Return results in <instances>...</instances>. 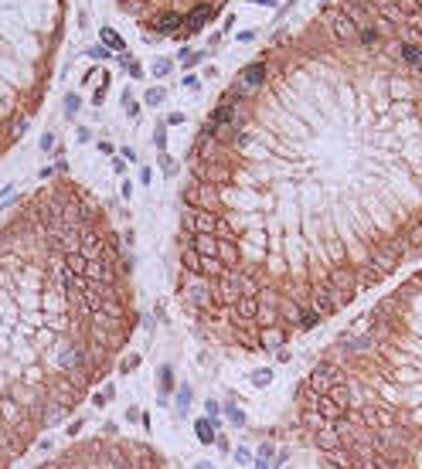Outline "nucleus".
<instances>
[{
	"mask_svg": "<svg viewBox=\"0 0 422 469\" xmlns=\"http://www.w3.org/2000/svg\"><path fill=\"white\" fill-rule=\"evenodd\" d=\"M205 415H208V418H218V415H221V404L214 402V398H208V402H205Z\"/></svg>",
	"mask_w": 422,
	"mask_h": 469,
	"instance_id": "ddd939ff",
	"label": "nucleus"
},
{
	"mask_svg": "<svg viewBox=\"0 0 422 469\" xmlns=\"http://www.w3.org/2000/svg\"><path fill=\"white\" fill-rule=\"evenodd\" d=\"M293 402L327 469H422V268L334 336Z\"/></svg>",
	"mask_w": 422,
	"mask_h": 469,
	"instance_id": "f03ea898",
	"label": "nucleus"
},
{
	"mask_svg": "<svg viewBox=\"0 0 422 469\" xmlns=\"http://www.w3.org/2000/svg\"><path fill=\"white\" fill-rule=\"evenodd\" d=\"M102 41H109V48H113V51H123V38H119L113 27H102Z\"/></svg>",
	"mask_w": 422,
	"mask_h": 469,
	"instance_id": "6e6552de",
	"label": "nucleus"
},
{
	"mask_svg": "<svg viewBox=\"0 0 422 469\" xmlns=\"http://www.w3.org/2000/svg\"><path fill=\"white\" fill-rule=\"evenodd\" d=\"M232 456H235V459H238V463H252V452H249V449H245V446H238V449H235V452H232Z\"/></svg>",
	"mask_w": 422,
	"mask_h": 469,
	"instance_id": "2eb2a0df",
	"label": "nucleus"
},
{
	"mask_svg": "<svg viewBox=\"0 0 422 469\" xmlns=\"http://www.w3.org/2000/svg\"><path fill=\"white\" fill-rule=\"evenodd\" d=\"M218 425H221V422H218V418H208V415L194 422V435H198V442H201V446H214Z\"/></svg>",
	"mask_w": 422,
	"mask_h": 469,
	"instance_id": "20e7f679",
	"label": "nucleus"
},
{
	"mask_svg": "<svg viewBox=\"0 0 422 469\" xmlns=\"http://www.w3.org/2000/svg\"><path fill=\"white\" fill-rule=\"evenodd\" d=\"M198 469H208V466H205V463H201V466H198Z\"/></svg>",
	"mask_w": 422,
	"mask_h": 469,
	"instance_id": "a211bd4d",
	"label": "nucleus"
},
{
	"mask_svg": "<svg viewBox=\"0 0 422 469\" xmlns=\"http://www.w3.org/2000/svg\"><path fill=\"white\" fill-rule=\"evenodd\" d=\"M221 411H225V418H228V422H232L235 428H242V425H245V411H242L238 404H225Z\"/></svg>",
	"mask_w": 422,
	"mask_h": 469,
	"instance_id": "423d86ee",
	"label": "nucleus"
},
{
	"mask_svg": "<svg viewBox=\"0 0 422 469\" xmlns=\"http://www.w3.org/2000/svg\"><path fill=\"white\" fill-rule=\"evenodd\" d=\"M164 99H167V92H164V89H150V92H146V106H160Z\"/></svg>",
	"mask_w": 422,
	"mask_h": 469,
	"instance_id": "9b49d317",
	"label": "nucleus"
},
{
	"mask_svg": "<svg viewBox=\"0 0 422 469\" xmlns=\"http://www.w3.org/2000/svg\"><path fill=\"white\" fill-rule=\"evenodd\" d=\"M140 354H130V357H123V364H119V374H130V371H137L140 367Z\"/></svg>",
	"mask_w": 422,
	"mask_h": 469,
	"instance_id": "1a4fd4ad",
	"label": "nucleus"
},
{
	"mask_svg": "<svg viewBox=\"0 0 422 469\" xmlns=\"http://www.w3.org/2000/svg\"><path fill=\"white\" fill-rule=\"evenodd\" d=\"M269 381H273V371H269V367H266V371H256V374H252V384H259V388H266Z\"/></svg>",
	"mask_w": 422,
	"mask_h": 469,
	"instance_id": "f8f14e48",
	"label": "nucleus"
},
{
	"mask_svg": "<svg viewBox=\"0 0 422 469\" xmlns=\"http://www.w3.org/2000/svg\"><path fill=\"white\" fill-rule=\"evenodd\" d=\"M113 395H116V384H113V381H106V384H102V388L92 395V404H95V408H102V404L113 402Z\"/></svg>",
	"mask_w": 422,
	"mask_h": 469,
	"instance_id": "39448f33",
	"label": "nucleus"
},
{
	"mask_svg": "<svg viewBox=\"0 0 422 469\" xmlns=\"http://www.w3.org/2000/svg\"><path fill=\"white\" fill-rule=\"evenodd\" d=\"M75 109H78V95H71V99H69V106H65V112H69V116H71Z\"/></svg>",
	"mask_w": 422,
	"mask_h": 469,
	"instance_id": "f3484780",
	"label": "nucleus"
},
{
	"mask_svg": "<svg viewBox=\"0 0 422 469\" xmlns=\"http://www.w3.org/2000/svg\"><path fill=\"white\" fill-rule=\"evenodd\" d=\"M174 388V371L170 367H160V398H167Z\"/></svg>",
	"mask_w": 422,
	"mask_h": 469,
	"instance_id": "0eeeda50",
	"label": "nucleus"
},
{
	"mask_svg": "<svg viewBox=\"0 0 422 469\" xmlns=\"http://www.w3.org/2000/svg\"><path fill=\"white\" fill-rule=\"evenodd\" d=\"M177 398H181V402H177V408H181V411H188V404H191V384H181Z\"/></svg>",
	"mask_w": 422,
	"mask_h": 469,
	"instance_id": "9d476101",
	"label": "nucleus"
},
{
	"mask_svg": "<svg viewBox=\"0 0 422 469\" xmlns=\"http://www.w3.org/2000/svg\"><path fill=\"white\" fill-rule=\"evenodd\" d=\"M82 425H85V422H82V418H75V422L69 425V435H78V428H82Z\"/></svg>",
	"mask_w": 422,
	"mask_h": 469,
	"instance_id": "dca6fc26",
	"label": "nucleus"
},
{
	"mask_svg": "<svg viewBox=\"0 0 422 469\" xmlns=\"http://www.w3.org/2000/svg\"><path fill=\"white\" fill-rule=\"evenodd\" d=\"M153 71H157V75L164 78V75L170 71V58H157V62H153Z\"/></svg>",
	"mask_w": 422,
	"mask_h": 469,
	"instance_id": "4468645a",
	"label": "nucleus"
},
{
	"mask_svg": "<svg viewBox=\"0 0 422 469\" xmlns=\"http://www.w3.org/2000/svg\"><path fill=\"white\" fill-rule=\"evenodd\" d=\"M422 255V0H324L225 85L188 153L177 303L282 350Z\"/></svg>",
	"mask_w": 422,
	"mask_h": 469,
	"instance_id": "f257e3e1",
	"label": "nucleus"
},
{
	"mask_svg": "<svg viewBox=\"0 0 422 469\" xmlns=\"http://www.w3.org/2000/svg\"><path fill=\"white\" fill-rule=\"evenodd\" d=\"M228 0H116V7L140 27L143 34L188 41L205 31L225 10Z\"/></svg>",
	"mask_w": 422,
	"mask_h": 469,
	"instance_id": "7ed1b4c3",
	"label": "nucleus"
}]
</instances>
